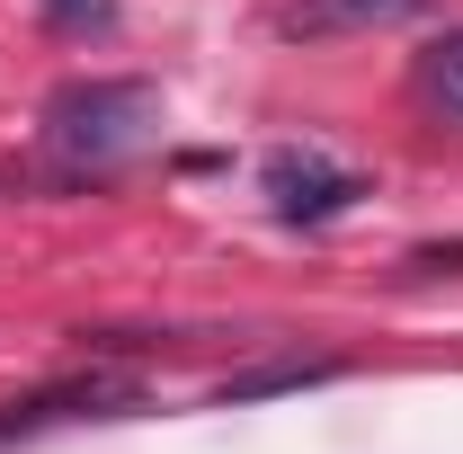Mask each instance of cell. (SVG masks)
I'll return each mask as SVG.
<instances>
[{
    "mask_svg": "<svg viewBox=\"0 0 463 454\" xmlns=\"http://www.w3.org/2000/svg\"><path fill=\"white\" fill-rule=\"evenodd\" d=\"M339 374V356H277V365H250V374H223L214 401H268V393H303V383H330Z\"/></svg>",
    "mask_w": 463,
    "mask_h": 454,
    "instance_id": "3",
    "label": "cell"
},
{
    "mask_svg": "<svg viewBox=\"0 0 463 454\" xmlns=\"http://www.w3.org/2000/svg\"><path fill=\"white\" fill-rule=\"evenodd\" d=\"M428 0H294L286 27L294 36H321V27H392V18H419Z\"/></svg>",
    "mask_w": 463,
    "mask_h": 454,
    "instance_id": "4",
    "label": "cell"
},
{
    "mask_svg": "<svg viewBox=\"0 0 463 454\" xmlns=\"http://www.w3.org/2000/svg\"><path fill=\"white\" fill-rule=\"evenodd\" d=\"M45 18H54L62 36H90V27H108L116 0H45Z\"/></svg>",
    "mask_w": 463,
    "mask_h": 454,
    "instance_id": "6",
    "label": "cell"
},
{
    "mask_svg": "<svg viewBox=\"0 0 463 454\" xmlns=\"http://www.w3.org/2000/svg\"><path fill=\"white\" fill-rule=\"evenodd\" d=\"M268 196H277L286 223H330V214H347V205L365 196V178L339 170L330 152H277V161H268Z\"/></svg>",
    "mask_w": 463,
    "mask_h": 454,
    "instance_id": "2",
    "label": "cell"
},
{
    "mask_svg": "<svg viewBox=\"0 0 463 454\" xmlns=\"http://www.w3.org/2000/svg\"><path fill=\"white\" fill-rule=\"evenodd\" d=\"M419 90H428L446 116H463V27H455V36H437V45L419 54Z\"/></svg>",
    "mask_w": 463,
    "mask_h": 454,
    "instance_id": "5",
    "label": "cell"
},
{
    "mask_svg": "<svg viewBox=\"0 0 463 454\" xmlns=\"http://www.w3.org/2000/svg\"><path fill=\"white\" fill-rule=\"evenodd\" d=\"M161 134V90L152 80H62L45 99V143L71 170H116Z\"/></svg>",
    "mask_w": 463,
    "mask_h": 454,
    "instance_id": "1",
    "label": "cell"
},
{
    "mask_svg": "<svg viewBox=\"0 0 463 454\" xmlns=\"http://www.w3.org/2000/svg\"><path fill=\"white\" fill-rule=\"evenodd\" d=\"M0 446H9V419H0Z\"/></svg>",
    "mask_w": 463,
    "mask_h": 454,
    "instance_id": "7",
    "label": "cell"
}]
</instances>
